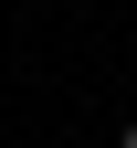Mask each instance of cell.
Returning <instances> with one entry per match:
<instances>
[{"instance_id": "cell-1", "label": "cell", "mask_w": 137, "mask_h": 148, "mask_svg": "<svg viewBox=\"0 0 137 148\" xmlns=\"http://www.w3.org/2000/svg\"><path fill=\"white\" fill-rule=\"evenodd\" d=\"M116 148H137V127H127V138H116Z\"/></svg>"}]
</instances>
